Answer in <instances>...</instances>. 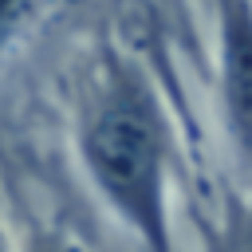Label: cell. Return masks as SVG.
I'll use <instances>...</instances> for the list:
<instances>
[{"label":"cell","mask_w":252,"mask_h":252,"mask_svg":"<svg viewBox=\"0 0 252 252\" xmlns=\"http://www.w3.org/2000/svg\"><path fill=\"white\" fill-rule=\"evenodd\" d=\"M75 154L122 228L146 252H173L169 130L150 83L122 59H102L75 106Z\"/></svg>","instance_id":"6da1fadb"},{"label":"cell","mask_w":252,"mask_h":252,"mask_svg":"<svg viewBox=\"0 0 252 252\" xmlns=\"http://www.w3.org/2000/svg\"><path fill=\"white\" fill-rule=\"evenodd\" d=\"M0 252H16V244H12L8 228H4V217H0Z\"/></svg>","instance_id":"8992f818"},{"label":"cell","mask_w":252,"mask_h":252,"mask_svg":"<svg viewBox=\"0 0 252 252\" xmlns=\"http://www.w3.org/2000/svg\"><path fill=\"white\" fill-rule=\"evenodd\" d=\"M16 252H71V248H67L59 236H51V232L35 228V232H28V236H24V244H20Z\"/></svg>","instance_id":"5b68a950"},{"label":"cell","mask_w":252,"mask_h":252,"mask_svg":"<svg viewBox=\"0 0 252 252\" xmlns=\"http://www.w3.org/2000/svg\"><path fill=\"white\" fill-rule=\"evenodd\" d=\"M217 83L224 130L252 169V0H217Z\"/></svg>","instance_id":"7a4b0ae2"},{"label":"cell","mask_w":252,"mask_h":252,"mask_svg":"<svg viewBox=\"0 0 252 252\" xmlns=\"http://www.w3.org/2000/svg\"><path fill=\"white\" fill-rule=\"evenodd\" d=\"M224 252H252V201L236 213V220H232V228H228Z\"/></svg>","instance_id":"277c9868"},{"label":"cell","mask_w":252,"mask_h":252,"mask_svg":"<svg viewBox=\"0 0 252 252\" xmlns=\"http://www.w3.org/2000/svg\"><path fill=\"white\" fill-rule=\"evenodd\" d=\"M39 0H0V59L16 47V39L28 32Z\"/></svg>","instance_id":"3957f363"}]
</instances>
